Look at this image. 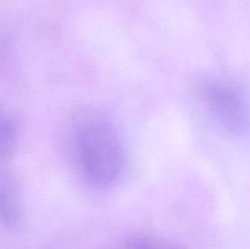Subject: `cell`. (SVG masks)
I'll list each match as a JSON object with an SVG mask.
<instances>
[{
	"instance_id": "1",
	"label": "cell",
	"mask_w": 250,
	"mask_h": 249,
	"mask_svg": "<svg viewBox=\"0 0 250 249\" xmlns=\"http://www.w3.org/2000/svg\"><path fill=\"white\" fill-rule=\"evenodd\" d=\"M70 149L76 172L90 189L107 190L124 172L125 149L110 124L100 117L78 120L70 137Z\"/></svg>"
},
{
	"instance_id": "2",
	"label": "cell",
	"mask_w": 250,
	"mask_h": 249,
	"mask_svg": "<svg viewBox=\"0 0 250 249\" xmlns=\"http://www.w3.org/2000/svg\"><path fill=\"white\" fill-rule=\"evenodd\" d=\"M198 97L210 116L229 133L244 136L250 132V104L233 83L220 78H203Z\"/></svg>"
},
{
	"instance_id": "3",
	"label": "cell",
	"mask_w": 250,
	"mask_h": 249,
	"mask_svg": "<svg viewBox=\"0 0 250 249\" xmlns=\"http://www.w3.org/2000/svg\"><path fill=\"white\" fill-rule=\"evenodd\" d=\"M0 161V222L7 228H16L22 221V202L16 182Z\"/></svg>"
},
{
	"instance_id": "4",
	"label": "cell",
	"mask_w": 250,
	"mask_h": 249,
	"mask_svg": "<svg viewBox=\"0 0 250 249\" xmlns=\"http://www.w3.org/2000/svg\"><path fill=\"white\" fill-rule=\"evenodd\" d=\"M19 143V126L6 110L0 109V161L9 163Z\"/></svg>"
},
{
	"instance_id": "5",
	"label": "cell",
	"mask_w": 250,
	"mask_h": 249,
	"mask_svg": "<svg viewBox=\"0 0 250 249\" xmlns=\"http://www.w3.org/2000/svg\"><path fill=\"white\" fill-rule=\"evenodd\" d=\"M109 249H182L171 239L155 234H137L112 244Z\"/></svg>"
}]
</instances>
